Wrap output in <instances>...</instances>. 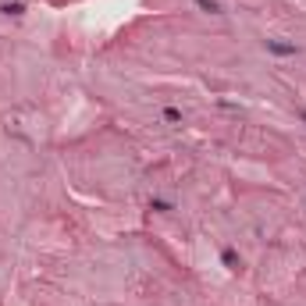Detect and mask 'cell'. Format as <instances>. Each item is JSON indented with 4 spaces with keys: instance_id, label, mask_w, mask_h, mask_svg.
Wrapping results in <instances>:
<instances>
[{
    "instance_id": "1",
    "label": "cell",
    "mask_w": 306,
    "mask_h": 306,
    "mask_svg": "<svg viewBox=\"0 0 306 306\" xmlns=\"http://www.w3.org/2000/svg\"><path fill=\"white\" fill-rule=\"evenodd\" d=\"M274 54H296V47H285V43H267Z\"/></svg>"
},
{
    "instance_id": "2",
    "label": "cell",
    "mask_w": 306,
    "mask_h": 306,
    "mask_svg": "<svg viewBox=\"0 0 306 306\" xmlns=\"http://www.w3.org/2000/svg\"><path fill=\"white\" fill-rule=\"evenodd\" d=\"M196 4H200V7H207L210 14H221V4H214V0H196Z\"/></svg>"
},
{
    "instance_id": "3",
    "label": "cell",
    "mask_w": 306,
    "mask_h": 306,
    "mask_svg": "<svg viewBox=\"0 0 306 306\" xmlns=\"http://www.w3.org/2000/svg\"><path fill=\"white\" fill-rule=\"evenodd\" d=\"M164 118H167V121H182V111H175V107H167V111H164Z\"/></svg>"
}]
</instances>
